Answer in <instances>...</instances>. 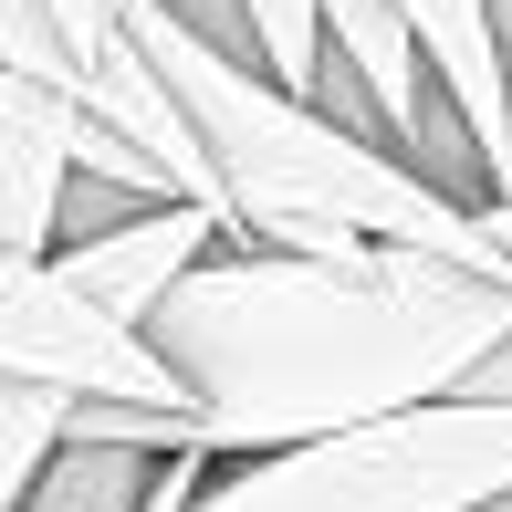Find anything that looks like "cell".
<instances>
[{
  "label": "cell",
  "instance_id": "8992f818",
  "mask_svg": "<svg viewBox=\"0 0 512 512\" xmlns=\"http://www.w3.org/2000/svg\"><path fill=\"white\" fill-rule=\"evenodd\" d=\"M53 21L74 32L84 74H95V126H105V136H126V147L147 157V168L168 178L178 199H209V168H199L189 126H178L168 84H157V74H147V53L126 42V21H115V0H53Z\"/></svg>",
  "mask_w": 512,
  "mask_h": 512
},
{
  "label": "cell",
  "instance_id": "5b68a950",
  "mask_svg": "<svg viewBox=\"0 0 512 512\" xmlns=\"http://www.w3.org/2000/svg\"><path fill=\"white\" fill-rule=\"evenodd\" d=\"M230 241V220H220V199H157V209H136L126 230H95V241H74V251H42V262L63 272V283L84 293L105 324H147L157 304H168V283L189 262H209V251Z\"/></svg>",
  "mask_w": 512,
  "mask_h": 512
},
{
  "label": "cell",
  "instance_id": "277c9868",
  "mask_svg": "<svg viewBox=\"0 0 512 512\" xmlns=\"http://www.w3.org/2000/svg\"><path fill=\"white\" fill-rule=\"evenodd\" d=\"M0 387H63L105 408H178V377L147 356V335L105 324L42 251H0Z\"/></svg>",
  "mask_w": 512,
  "mask_h": 512
},
{
  "label": "cell",
  "instance_id": "ba28073f",
  "mask_svg": "<svg viewBox=\"0 0 512 512\" xmlns=\"http://www.w3.org/2000/svg\"><path fill=\"white\" fill-rule=\"evenodd\" d=\"M0 74H32V84H63L84 115H95V74H84L74 32L53 21V0H0Z\"/></svg>",
  "mask_w": 512,
  "mask_h": 512
},
{
  "label": "cell",
  "instance_id": "30bf717a",
  "mask_svg": "<svg viewBox=\"0 0 512 512\" xmlns=\"http://www.w3.org/2000/svg\"><path fill=\"white\" fill-rule=\"evenodd\" d=\"M460 272H481V283L512 293V189L502 199H471V241H460Z\"/></svg>",
  "mask_w": 512,
  "mask_h": 512
},
{
  "label": "cell",
  "instance_id": "6da1fadb",
  "mask_svg": "<svg viewBox=\"0 0 512 512\" xmlns=\"http://www.w3.org/2000/svg\"><path fill=\"white\" fill-rule=\"evenodd\" d=\"M502 324H512L502 283L418 241H356V251L220 241L168 283V304L136 335L178 377L199 450L241 460L460 398L471 366L502 345Z\"/></svg>",
  "mask_w": 512,
  "mask_h": 512
},
{
  "label": "cell",
  "instance_id": "52a82bcc",
  "mask_svg": "<svg viewBox=\"0 0 512 512\" xmlns=\"http://www.w3.org/2000/svg\"><path fill=\"white\" fill-rule=\"evenodd\" d=\"M429 74L450 84V105L471 115L481 168H492V199L512 189V84H502V42H492V0H398Z\"/></svg>",
  "mask_w": 512,
  "mask_h": 512
},
{
  "label": "cell",
  "instance_id": "8fae6325",
  "mask_svg": "<svg viewBox=\"0 0 512 512\" xmlns=\"http://www.w3.org/2000/svg\"><path fill=\"white\" fill-rule=\"evenodd\" d=\"M460 398H512V324H502V345H492V356L471 366V387H460Z\"/></svg>",
  "mask_w": 512,
  "mask_h": 512
},
{
  "label": "cell",
  "instance_id": "9c48e42d",
  "mask_svg": "<svg viewBox=\"0 0 512 512\" xmlns=\"http://www.w3.org/2000/svg\"><path fill=\"white\" fill-rule=\"evenodd\" d=\"M63 387H0V512L21 502V481H32V460L63 439Z\"/></svg>",
  "mask_w": 512,
  "mask_h": 512
},
{
  "label": "cell",
  "instance_id": "3957f363",
  "mask_svg": "<svg viewBox=\"0 0 512 512\" xmlns=\"http://www.w3.org/2000/svg\"><path fill=\"white\" fill-rule=\"evenodd\" d=\"M512 492V398H439L293 450H209L189 502L157 512H471Z\"/></svg>",
  "mask_w": 512,
  "mask_h": 512
},
{
  "label": "cell",
  "instance_id": "7a4b0ae2",
  "mask_svg": "<svg viewBox=\"0 0 512 512\" xmlns=\"http://www.w3.org/2000/svg\"><path fill=\"white\" fill-rule=\"evenodd\" d=\"M115 21H126V42L147 53V74L168 84L230 241H262V251L418 241V251H439V262H460L471 199L429 189L408 157H387L377 136L335 126V115H314L304 95H283L262 63L199 42L189 21H168L157 0H115Z\"/></svg>",
  "mask_w": 512,
  "mask_h": 512
}]
</instances>
